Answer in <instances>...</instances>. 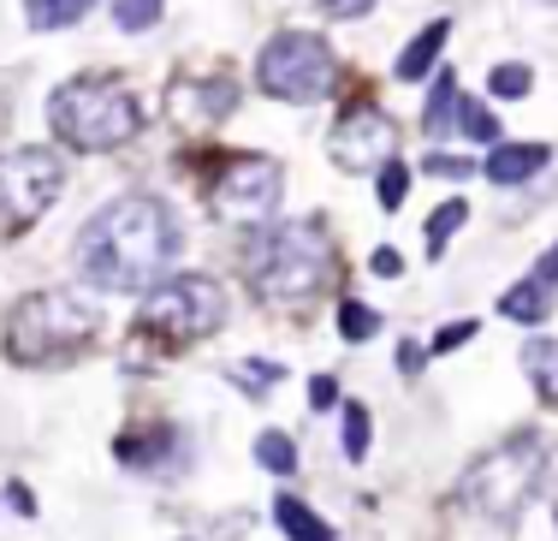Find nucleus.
Instances as JSON below:
<instances>
[{
	"mask_svg": "<svg viewBox=\"0 0 558 541\" xmlns=\"http://www.w3.org/2000/svg\"><path fill=\"white\" fill-rule=\"evenodd\" d=\"M535 280H541V286H553V292H558V244L547 250V256H541V268H535Z\"/></svg>",
	"mask_w": 558,
	"mask_h": 541,
	"instance_id": "nucleus-33",
	"label": "nucleus"
},
{
	"mask_svg": "<svg viewBox=\"0 0 558 541\" xmlns=\"http://www.w3.org/2000/svg\"><path fill=\"white\" fill-rule=\"evenodd\" d=\"M458 131L475 137V143H499V120L482 108V101H470V96H458Z\"/></svg>",
	"mask_w": 558,
	"mask_h": 541,
	"instance_id": "nucleus-20",
	"label": "nucleus"
},
{
	"mask_svg": "<svg viewBox=\"0 0 558 541\" xmlns=\"http://www.w3.org/2000/svg\"><path fill=\"white\" fill-rule=\"evenodd\" d=\"M523 375L547 405H558V339H529L523 346Z\"/></svg>",
	"mask_w": 558,
	"mask_h": 541,
	"instance_id": "nucleus-15",
	"label": "nucleus"
},
{
	"mask_svg": "<svg viewBox=\"0 0 558 541\" xmlns=\"http://www.w3.org/2000/svg\"><path fill=\"white\" fill-rule=\"evenodd\" d=\"M48 125H54V137L65 149L108 155V149H125L143 131V101L125 77L84 72V77H65L54 96H48Z\"/></svg>",
	"mask_w": 558,
	"mask_h": 541,
	"instance_id": "nucleus-2",
	"label": "nucleus"
},
{
	"mask_svg": "<svg viewBox=\"0 0 558 541\" xmlns=\"http://www.w3.org/2000/svg\"><path fill=\"white\" fill-rule=\"evenodd\" d=\"M368 268H375L380 280H398V274H404V262H398V250H375V256H368Z\"/></svg>",
	"mask_w": 558,
	"mask_h": 541,
	"instance_id": "nucleus-32",
	"label": "nucleus"
},
{
	"mask_svg": "<svg viewBox=\"0 0 558 541\" xmlns=\"http://www.w3.org/2000/svg\"><path fill=\"white\" fill-rule=\"evenodd\" d=\"M463 339H475V322H446L440 334H434V351H458Z\"/></svg>",
	"mask_w": 558,
	"mask_h": 541,
	"instance_id": "nucleus-29",
	"label": "nucleus"
},
{
	"mask_svg": "<svg viewBox=\"0 0 558 541\" xmlns=\"http://www.w3.org/2000/svg\"><path fill=\"white\" fill-rule=\"evenodd\" d=\"M463 220H470V203H446L440 215L428 220V256H440V250L451 244V232H458Z\"/></svg>",
	"mask_w": 558,
	"mask_h": 541,
	"instance_id": "nucleus-22",
	"label": "nucleus"
},
{
	"mask_svg": "<svg viewBox=\"0 0 558 541\" xmlns=\"http://www.w3.org/2000/svg\"><path fill=\"white\" fill-rule=\"evenodd\" d=\"M547 161H553L547 143H499L494 161H487V179L494 184H523V179H535Z\"/></svg>",
	"mask_w": 558,
	"mask_h": 541,
	"instance_id": "nucleus-12",
	"label": "nucleus"
},
{
	"mask_svg": "<svg viewBox=\"0 0 558 541\" xmlns=\"http://www.w3.org/2000/svg\"><path fill=\"white\" fill-rule=\"evenodd\" d=\"M220 322H226L220 280H208V274H172V280L149 286V298H143L131 334L161 339L167 351H179V346H196V339L220 334Z\"/></svg>",
	"mask_w": 558,
	"mask_h": 541,
	"instance_id": "nucleus-6",
	"label": "nucleus"
},
{
	"mask_svg": "<svg viewBox=\"0 0 558 541\" xmlns=\"http://www.w3.org/2000/svg\"><path fill=\"white\" fill-rule=\"evenodd\" d=\"M404 191H410V167L387 161L380 167V208H404Z\"/></svg>",
	"mask_w": 558,
	"mask_h": 541,
	"instance_id": "nucleus-25",
	"label": "nucleus"
},
{
	"mask_svg": "<svg viewBox=\"0 0 558 541\" xmlns=\"http://www.w3.org/2000/svg\"><path fill=\"white\" fill-rule=\"evenodd\" d=\"M208 196H215V215L232 227H268L279 215V196H286V173L268 155H232Z\"/></svg>",
	"mask_w": 558,
	"mask_h": 541,
	"instance_id": "nucleus-9",
	"label": "nucleus"
},
{
	"mask_svg": "<svg viewBox=\"0 0 558 541\" xmlns=\"http://www.w3.org/2000/svg\"><path fill=\"white\" fill-rule=\"evenodd\" d=\"M446 36H451V24H446V19H434V24H428V31H422V36H416V43H410V48H404V55H398V65H392V72H398V77H404V84H416V77H422V72H434V60H440V48H446Z\"/></svg>",
	"mask_w": 558,
	"mask_h": 541,
	"instance_id": "nucleus-13",
	"label": "nucleus"
},
{
	"mask_svg": "<svg viewBox=\"0 0 558 541\" xmlns=\"http://www.w3.org/2000/svg\"><path fill=\"white\" fill-rule=\"evenodd\" d=\"M339 334H344V339H368V334H375V310H363V303H344V310H339Z\"/></svg>",
	"mask_w": 558,
	"mask_h": 541,
	"instance_id": "nucleus-27",
	"label": "nucleus"
},
{
	"mask_svg": "<svg viewBox=\"0 0 558 541\" xmlns=\"http://www.w3.org/2000/svg\"><path fill=\"white\" fill-rule=\"evenodd\" d=\"M279 375H286L279 363H232V381H238V387H250V399H268V387Z\"/></svg>",
	"mask_w": 558,
	"mask_h": 541,
	"instance_id": "nucleus-23",
	"label": "nucleus"
},
{
	"mask_svg": "<svg viewBox=\"0 0 558 541\" xmlns=\"http://www.w3.org/2000/svg\"><path fill=\"white\" fill-rule=\"evenodd\" d=\"M487 89H494V96H529V89H535V72H529V65H494V77H487Z\"/></svg>",
	"mask_w": 558,
	"mask_h": 541,
	"instance_id": "nucleus-24",
	"label": "nucleus"
},
{
	"mask_svg": "<svg viewBox=\"0 0 558 541\" xmlns=\"http://www.w3.org/2000/svg\"><path fill=\"white\" fill-rule=\"evenodd\" d=\"M256 458L268 470H279V477H291V470H298V446H291V434H279V429H268L256 441Z\"/></svg>",
	"mask_w": 558,
	"mask_h": 541,
	"instance_id": "nucleus-21",
	"label": "nucleus"
},
{
	"mask_svg": "<svg viewBox=\"0 0 558 541\" xmlns=\"http://www.w3.org/2000/svg\"><path fill=\"white\" fill-rule=\"evenodd\" d=\"M333 274V239L322 220H279L262 227L244 250V280L256 286V298L268 303H303L315 298Z\"/></svg>",
	"mask_w": 558,
	"mask_h": 541,
	"instance_id": "nucleus-3",
	"label": "nucleus"
},
{
	"mask_svg": "<svg viewBox=\"0 0 558 541\" xmlns=\"http://www.w3.org/2000/svg\"><path fill=\"white\" fill-rule=\"evenodd\" d=\"M451 125H458V84L440 77V84H434V96H428V108H422V131H428V137H440V131H451Z\"/></svg>",
	"mask_w": 558,
	"mask_h": 541,
	"instance_id": "nucleus-18",
	"label": "nucleus"
},
{
	"mask_svg": "<svg viewBox=\"0 0 558 541\" xmlns=\"http://www.w3.org/2000/svg\"><path fill=\"white\" fill-rule=\"evenodd\" d=\"M89 7H96V0H24V19H31L36 31H65V24H77Z\"/></svg>",
	"mask_w": 558,
	"mask_h": 541,
	"instance_id": "nucleus-17",
	"label": "nucleus"
},
{
	"mask_svg": "<svg viewBox=\"0 0 558 541\" xmlns=\"http://www.w3.org/2000/svg\"><path fill=\"white\" fill-rule=\"evenodd\" d=\"M422 173H440V179H470L475 161H463V155H428L422 161Z\"/></svg>",
	"mask_w": 558,
	"mask_h": 541,
	"instance_id": "nucleus-28",
	"label": "nucleus"
},
{
	"mask_svg": "<svg viewBox=\"0 0 558 541\" xmlns=\"http://www.w3.org/2000/svg\"><path fill=\"white\" fill-rule=\"evenodd\" d=\"M65 191V161L54 149H7L0 155V239L31 232Z\"/></svg>",
	"mask_w": 558,
	"mask_h": 541,
	"instance_id": "nucleus-8",
	"label": "nucleus"
},
{
	"mask_svg": "<svg viewBox=\"0 0 558 541\" xmlns=\"http://www.w3.org/2000/svg\"><path fill=\"white\" fill-rule=\"evenodd\" d=\"M333 72H339V60L327 48V36H315V31H279L256 60V84L274 101H291V108L322 101L333 89Z\"/></svg>",
	"mask_w": 558,
	"mask_h": 541,
	"instance_id": "nucleus-7",
	"label": "nucleus"
},
{
	"mask_svg": "<svg viewBox=\"0 0 558 541\" xmlns=\"http://www.w3.org/2000/svg\"><path fill=\"white\" fill-rule=\"evenodd\" d=\"M161 12H167V0H113V24L125 36L155 31V24H161Z\"/></svg>",
	"mask_w": 558,
	"mask_h": 541,
	"instance_id": "nucleus-19",
	"label": "nucleus"
},
{
	"mask_svg": "<svg viewBox=\"0 0 558 541\" xmlns=\"http://www.w3.org/2000/svg\"><path fill=\"white\" fill-rule=\"evenodd\" d=\"M179 244H184L179 215L161 196L131 191L84 220V232H77V274L96 292H149L172 268Z\"/></svg>",
	"mask_w": 558,
	"mask_h": 541,
	"instance_id": "nucleus-1",
	"label": "nucleus"
},
{
	"mask_svg": "<svg viewBox=\"0 0 558 541\" xmlns=\"http://www.w3.org/2000/svg\"><path fill=\"white\" fill-rule=\"evenodd\" d=\"M499 310L511 315V322H547L553 315V286H541L535 274H529V280H517L511 292H505Z\"/></svg>",
	"mask_w": 558,
	"mask_h": 541,
	"instance_id": "nucleus-16",
	"label": "nucleus"
},
{
	"mask_svg": "<svg viewBox=\"0 0 558 541\" xmlns=\"http://www.w3.org/2000/svg\"><path fill=\"white\" fill-rule=\"evenodd\" d=\"M363 453H368V411L351 405L344 411V458H363Z\"/></svg>",
	"mask_w": 558,
	"mask_h": 541,
	"instance_id": "nucleus-26",
	"label": "nucleus"
},
{
	"mask_svg": "<svg viewBox=\"0 0 558 541\" xmlns=\"http://www.w3.org/2000/svg\"><path fill=\"white\" fill-rule=\"evenodd\" d=\"M315 7H322L327 19H363V12L375 7V0H315Z\"/></svg>",
	"mask_w": 558,
	"mask_h": 541,
	"instance_id": "nucleus-30",
	"label": "nucleus"
},
{
	"mask_svg": "<svg viewBox=\"0 0 558 541\" xmlns=\"http://www.w3.org/2000/svg\"><path fill=\"white\" fill-rule=\"evenodd\" d=\"M398 149V125L380 108H351L327 137V155L344 167V173H380Z\"/></svg>",
	"mask_w": 558,
	"mask_h": 541,
	"instance_id": "nucleus-10",
	"label": "nucleus"
},
{
	"mask_svg": "<svg viewBox=\"0 0 558 541\" xmlns=\"http://www.w3.org/2000/svg\"><path fill=\"white\" fill-rule=\"evenodd\" d=\"M274 518H279V530H286L291 541H333V524L315 518V512L303 506L298 494H279V500H274Z\"/></svg>",
	"mask_w": 558,
	"mask_h": 541,
	"instance_id": "nucleus-14",
	"label": "nucleus"
},
{
	"mask_svg": "<svg viewBox=\"0 0 558 541\" xmlns=\"http://www.w3.org/2000/svg\"><path fill=\"white\" fill-rule=\"evenodd\" d=\"M167 108L179 125H215L238 108V84L232 77H179L167 89Z\"/></svg>",
	"mask_w": 558,
	"mask_h": 541,
	"instance_id": "nucleus-11",
	"label": "nucleus"
},
{
	"mask_svg": "<svg viewBox=\"0 0 558 541\" xmlns=\"http://www.w3.org/2000/svg\"><path fill=\"white\" fill-rule=\"evenodd\" d=\"M541 482H547V441L541 429H517L482 458H470V470L458 477V500L487 524H523Z\"/></svg>",
	"mask_w": 558,
	"mask_h": 541,
	"instance_id": "nucleus-4",
	"label": "nucleus"
},
{
	"mask_svg": "<svg viewBox=\"0 0 558 541\" xmlns=\"http://www.w3.org/2000/svg\"><path fill=\"white\" fill-rule=\"evenodd\" d=\"M333 399H339V381H333V375H315V381H310V405H315V411H327Z\"/></svg>",
	"mask_w": 558,
	"mask_h": 541,
	"instance_id": "nucleus-31",
	"label": "nucleus"
},
{
	"mask_svg": "<svg viewBox=\"0 0 558 541\" xmlns=\"http://www.w3.org/2000/svg\"><path fill=\"white\" fill-rule=\"evenodd\" d=\"M101 315L89 298L65 292V286H48V292H31L12 303L7 315V358L12 363H65L96 339Z\"/></svg>",
	"mask_w": 558,
	"mask_h": 541,
	"instance_id": "nucleus-5",
	"label": "nucleus"
}]
</instances>
